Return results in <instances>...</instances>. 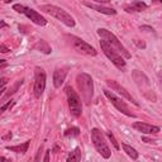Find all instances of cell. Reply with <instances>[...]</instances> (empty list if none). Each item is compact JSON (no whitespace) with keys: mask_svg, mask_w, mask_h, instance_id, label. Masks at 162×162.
I'll list each match as a JSON object with an SVG mask.
<instances>
[{"mask_svg":"<svg viewBox=\"0 0 162 162\" xmlns=\"http://www.w3.org/2000/svg\"><path fill=\"white\" fill-rule=\"evenodd\" d=\"M95 3H103V4H106V3H109L110 0H93Z\"/></svg>","mask_w":162,"mask_h":162,"instance_id":"32","label":"cell"},{"mask_svg":"<svg viewBox=\"0 0 162 162\" xmlns=\"http://www.w3.org/2000/svg\"><path fill=\"white\" fill-rule=\"evenodd\" d=\"M139 29H141V31H146V32H154V29L151 27V25H141Z\"/></svg>","mask_w":162,"mask_h":162,"instance_id":"24","label":"cell"},{"mask_svg":"<svg viewBox=\"0 0 162 162\" xmlns=\"http://www.w3.org/2000/svg\"><path fill=\"white\" fill-rule=\"evenodd\" d=\"M132 77H133V80L135 81V84H137V85L141 87V89H143L145 86L149 87V80H148V77H147L142 71L133 70V71H132Z\"/></svg>","mask_w":162,"mask_h":162,"instance_id":"14","label":"cell"},{"mask_svg":"<svg viewBox=\"0 0 162 162\" xmlns=\"http://www.w3.org/2000/svg\"><path fill=\"white\" fill-rule=\"evenodd\" d=\"M91 141L94 143L95 149L98 151V153L100 154L103 158L108 160V158L112 156V151H110L109 146L106 145L104 135H103V133L98 128H93V129H91Z\"/></svg>","mask_w":162,"mask_h":162,"instance_id":"5","label":"cell"},{"mask_svg":"<svg viewBox=\"0 0 162 162\" xmlns=\"http://www.w3.org/2000/svg\"><path fill=\"white\" fill-rule=\"evenodd\" d=\"M34 48L38 50L39 52H42V53H46V54H50L51 52H52V48H51V46L46 42V40H43V39H39L38 42L36 43Z\"/></svg>","mask_w":162,"mask_h":162,"instance_id":"18","label":"cell"},{"mask_svg":"<svg viewBox=\"0 0 162 162\" xmlns=\"http://www.w3.org/2000/svg\"><path fill=\"white\" fill-rule=\"evenodd\" d=\"M23 81H24L23 79L18 80L17 82L13 85V87H12V89H10V90H6V93H5V95H4V98H3V99H4V100H6V99H9L10 96H12V95H14V94H15L17 91H18V89H19V87H20V85H22V84H23Z\"/></svg>","mask_w":162,"mask_h":162,"instance_id":"19","label":"cell"},{"mask_svg":"<svg viewBox=\"0 0 162 162\" xmlns=\"http://www.w3.org/2000/svg\"><path fill=\"white\" fill-rule=\"evenodd\" d=\"M39 10H42V12L52 15L53 18H56L57 20H60L61 23H64L65 25H67V27H70V28L75 27V24H76L75 19H73L66 10H64L62 8H58V6H56V5H51V4L40 5Z\"/></svg>","mask_w":162,"mask_h":162,"instance_id":"2","label":"cell"},{"mask_svg":"<svg viewBox=\"0 0 162 162\" xmlns=\"http://www.w3.org/2000/svg\"><path fill=\"white\" fill-rule=\"evenodd\" d=\"M10 138H12V132H8V134L3 137V139H4V141H5V139H10Z\"/></svg>","mask_w":162,"mask_h":162,"instance_id":"31","label":"cell"},{"mask_svg":"<svg viewBox=\"0 0 162 162\" xmlns=\"http://www.w3.org/2000/svg\"><path fill=\"white\" fill-rule=\"evenodd\" d=\"M100 47H101V51L104 52V54L113 62V65L115 66L117 68H119V70H124V68H126V66H127L126 60H124V58L122 57L120 54L109 45V43H106L104 39H101L100 40Z\"/></svg>","mask_w":162,"mask_h":162,"instance_id":"7","label":"cell"},{"mask_svg":"<svg viewBox=\"0 0 162 162\" xmlns=\"http://www.w3.org/2000/svg\"><path fill=\"white\" fill-rule=\"evenodd\" d=\"M76 84L77 87H79V91L81 94V98L82 100L86 103L87 105L91 104V100H93L94 96V81L93 77H91L89 73L81 72L76 76Z\"/></svg>","mask_w":162,"mask_h":162,"instance_id":"1","label":"cell"},{"mask_svg":"<svg viewBox=\"0 0 162 162\" xmlns=\"http://www.w3.org/2000/svg\"><path fill=\"white\" fill-rule=\"evenodd\" d=\"M81 160V151L79 147H76L75 149H73V152H71L68 154L67 157V162H71V161H80Z\"/></svg>","mask_w":162,"mask_h":162,"instance_id":"21","label":"cell"},{"mask_svg":"<svg viewBox=\"0 0 162 162\" xmlns=\"http://www.w3.org/2000/svg\"><path fill=\"white\" fill-rule=\"evenodd\" d=\"M134 43L137 45L138 48H143V50L146 48V43H145V42H138V39H135V40H134Z\"/></svg>","mask_w":162,"mask_h":162,"instance_id":"25","label":"cell"},{"mask_svg":"<svg viewBox=\"0 0 162 162\" xmlns=\"http://www.w3.org/2000/svg\"><path fill=\"white\" fill-rule=\"evenodd\" d=\"M96 32H98V34L101 37V39H104L106 43H109V45L112 46L113 48L117 52L119 53L123 58H127V60H128V58H131V57H132V54L129 53V51H128V50L126 48V47L122 45L120 40L118 39L117 37L114 36L110 31H108V29H104V28H99Z\"/></svg>","mask_w":162,"mask_h":162,"instance_id":"3","label":"cell"},{"mask_svg":"<svg viewBox=\"0 0 162 162\" xmlns=\"http://www.w3.org/2000/svg\"><path fill=\"white\" fill-rule=\"evenodd\" d=\"M142 141L146 142V143H154L156 142L154 139H151V138H147V137H142Z\"/></svg>","mask_w":162,"mask_h":162,"instance_id":"29","label":"cell"},{"mask_svg":"<svg viewBox=\"0 0 162 162\" xmlns=\"http://www.w3.org/2000/svg\"><path fill=\"white\" fill-rule=\"evenodd\" d=\"M46 71L42 67L37 66L34 68V86H33V93L36 98H40L43 91L46 89Z\"/></svg>","mask_w":162,"mask_h":162,"instance_id":"9","label":"cell"},{"mask_svg":"<svg viewBox=\"0 0 162 162\" xmlns=\"http://www.w3.org/2000/svg\"><path fill=\"white\" fill-rule=\"evenodd\" d=\"M0 161H6V158L3 157V156H0Z\"/></svg>","mask_w":162,"mask_h":162,"instance_id":"35","label":"cell"},{"mask_svg":"<svg viewBox=\"0 0 162 162\" xmlns=\"http://www.w3.org/2000/svg\"><path fill=\"white\" fill-rule=\"evenodd\" d=\"M106 85H108L110 89H112V91H117L118 94L122 95L123 98H126L128 101L132 103V104H134L135 106H139L138 103L134 100V98L129 94V91H127L126 87H123V86L120 85V84H118L117 81H114V80H106Z\"/></svg>","mask_w":162,"mask_h":162,"instance_id":"11","label":"cell"},{"mask_svg":"<svg viewBox=\"0 0 162 162\" xmlns=\"http://www.w3.org/2000/svg\"><path fill=\"white\" fill-rule=\"evenodd\" d=\"M50 153H51V149H47L46 151V154H45V158H43V161H45V162H48L50 161Z\"/></svg>","mask_w":162,"mask_h":162,"instance_id":"28","label":"cell"},{"mask_svg":"<svg viewBox=\"0 0 162 162\" xmlns=\"http://www.w3.org/2000/svg\"><path fill=\"white\" fill-rule=\"evenodd\" d=\"M104 94H105V96L109 99L110 101H112V104L115 106V108L119 110L120 113H123L124 115H127V117H131V118H135V115L133 113L129 110V108H128V105H127V103L123 100V99H120V98H118L115 94L113 93V91H110L108 89H105L104 90Z\"/></svg>","mask_w":162,"mask_h":162,"instance_id":"10","label":"cell"},{"mask_svg":"<svg viewBox=\"0 0 162 162\" xmlns=\"http://www.w3.org/2000/svg\"><path fill=\"white\" fill-rule=\"evenodd\" d=\"M84 5H86L87 8L93 9V10H96V12L101 13V14H106V15H115L117 14V10L113 9V8H106V6H101V5H95V4H91V3H87L85 1Z\"/></svg>","mask_w":162,"mask_h":162,"instance_id":"15","label":"cell"},{"mask_svg":"<svg viewBox=\"0 0 162 162\" xmlns=\"http://www.w3.org/2000/svg\"><path fill=\"white\" fill-rule=\"evenodd\" d=\"M80 134V129L77 127H70L64 132L65 137H77Z\"/></svg>","mask_w":162,"mask_h":162,"instance_id":"22","label":"cell"},{"mask_svg":"<svg viewBox=\"0 0 162 162\" xmlns=\"http://www.w3.org/2000/svg\"><path fill=\"white\" fill-rule=\"evenodd\" d=\"M29 145H31V141H27V142L22 143V145H17V146H6V149H8V151H12V152H15V153L24 154L25 152H28Z\"/></svg>","mask_w":162,"mask_h":162,"instance_id":"17","label":"cell"},{"mask_svg":"<svg viewBox=\"0 0 162 162\" xmlns=\"http://www.w3.org/2000/svg\"><path fill=\"white\" fill-rule=\"evenodd\" d=\"M66 76H67V68L66 67H61V68H56L53 71V86L54 87H61V85L65 82Z\"/></svg>","mask_w":162,"mask_h":162,"instance_id":"13","label":"cell"},{"mask_svg":"<svg viewBox=\"0 0 162 162\" xmlns=\"http://www.w3.org/2000/svg\"><path fill=\"white\" fill-rule=\"evenodd\" d=\"M58 149H60V148H58V146H54V147H53V151H52V152H54V153H56Z\"/></svg>","mask_w":162,"mask_h":162,"instance_id":"34","label":"cell"},{"mask_svg":"<svg viewBox=\"0 0 162 162\" xmlns=\"http://www.w3.org/2000/svg\"><path fill=\"white\" fill-rule=\"evenodd\" d=\"M132 127L143 134H156L161 131L160 127L152 126V124H148V123H143V122H135V123H133Z\"/></svg>","mask_w":162,"mask_h":162,"instance_id":"12","label":"cell"},{"mask_svg":"<svg viewBox=\"0 0 162 162\" xmlns=\"http://www.w3.org/2000/svg\"><path fill=\"white\" fill-rule=\"evenodd\" d=\"M122 147H123V149H124V152H126L128 156H129L132 160H137L138 158V152L135 151L133 147H131V146H128V145H126V143H122Z\"/></svg>","mask_w":162,"mask_h":162,"instance_id":"20","label":"cell"},{"mask_svg":"<svg viewBox=\"0 0 162 162\" xmlns=\"http://www.w3.org/2000/svg\"><path fill=\"white\" fill-rule=\"evenodd\" d=\"M5 91H6V89H5V87H1V89H0V98H1V95L4 94Z\"/></svg>","mask_w":162,"mask_h":162,"instance_id":"33","label":"cell"},{"mask_svg":"<svg viewBox=\"0 0 162 162\" xmlns=\"http://www.w3.org/2000/svg\"><path fill=\"white\" fill-rule=\"evenodd\" d=\"M0 115H1V114H0Z\"/></svg>","mask_w":162,"mask_h":162,"instance_id":"38","label":"cell"},{"mask_svg":"<svg viewBox=\"0 0 162 162\" xmlns=\"http://www.w3.org/2000/svg\"><path fill=\"white\" fill-rule=\"evenodd\" d=\"M6 82H8V79H6V77H1V79H0V89L4 87V85H6Z\"/></svg>","mask_w":162,"mask_h":162,"instance_id":"27","label":"cell"},{"mask_svg":"<svg viewBox=\"0 0 162 162\" xmlns=\"http://www.w3.org/2000/svg\"><path fill=\"white\" fill-rule=\"evenodd\" d=\"M3 1H4V3H6V4H9V3L12 1V0H3Z\"/></svg>","mask_w":162,"mask_h":162,"instance_id":"37","label":"cell"},{"mask_svg":"<svg viewBox=\"0 0 162 162\" xmlns=\"http://www.w3.org/2000/svg\"><path fill=\"white\" fill-rule=\"evenodd\" d=\"M6 60H0V65H3V64H5Z\"/></svg>","mask_w":162,"mask_h":162,"instance_id":"36","label":"cell"},{"mask_svg":"<svg viewBox=\"0 0 162 162\" xmlns=\"http://www.w3.org/2000/svg\"><path fill=\"white\" fill-rule=\"evenodd\" d=\"M13 10H15L17 13H20V14H24L25 17L28 18L31 22H33L34 24L37 25H40V27H43V25L47 24V19L43 15H40L38 12H36L34 9H31L28 8V6L25 5H22V4H14L13 5Z\"/></svg>","mask_w":162,"mask_h":162,"instance_id":"8","label":"cell"},{"mask_svg":"<svg viewBox=\"0 0 162 162\" xmlns=\"http://www.w3.org/2000/svg\"><path fill=\"white\" fill-rule=\"evenodd\" d=\"M106 135H108V138L110 139V142H112V145L114 146V148H115L117 151H119L120 149V146H119V143L117 142V139H115V137H114V134L109 131V132H106Z\"/></svg>","mask_w":162,"mask_h":162,"instance_id":"23","label":"cell"},{"mask_svg":"<svg viewBox=\"0 0 162 162\" xmlns=\"http://www.w3.org/2000/svg\"><path fill=\"white\" fill-rule=\"evenodd\" d=\"M65 91H66V95H67L68 109H70L71 115L75 118L81 117V113H82V103H81V98L79 96V94H77L71 86H66Z\"/></svg>","mask_w":162,"mask_h":162,"instance_id":"6","label":"cell"},{"mask_svg":"<svg viewBox=\"0 0 162 162\" xmlns=\"http://www.w3.org/2000/svg\"><path fill=\"white\" fill-rule=\"evenodd\" d=\"M147 9V4L143 1H133L132 4L129 5H126L124 6V10L127 13H137V12H143V10Z\"/></svg>","mask_w":162,"mask_h":162,"instance_id":"16","label":"cell"},{"mask_svg":"<svg viewBox=\"0 0 162 162\" xmlns=\"http://www.w3.org/2000/svg\"><path fill=\"white\" fill-rule=\"evenodd\" d=\"M65 39H66V42L79 53L87 54V56H96L98 54L96 50L91 45L86 43L84 39H81L80 37H76L73 34H65Z\"/></svg>","mask_w":162,"mask_h":162,"instance_id":"4","label":"cell"},{"mask_svg":"<svg viewBox=\"0 0 162 162\" xmlns=\"http://www.w3.org/2000/svg\"><path fill=\"white\" fill-rule=\"evenodd\" d=\"M5 27H8V24H6L4 20H0V29H1V28H5Z\"/></svg>","mask_w":162,"mask_h":162,"instance_id":"30","label":"cell"},{"mask_svg":"<svg viewBox=\"0 0 162 162\" xmlns=\"http://www.w3.org/2000/svg\"><path fill=\"white\" fill-rule=\"evenodd\" d=\"M9 51H10V50H9L5 45H0V52H1V53H8Z\"/></svg>","mask_w":162,"mask_h":162,"instance_id":"26","label":"cell"}]
</instances>
